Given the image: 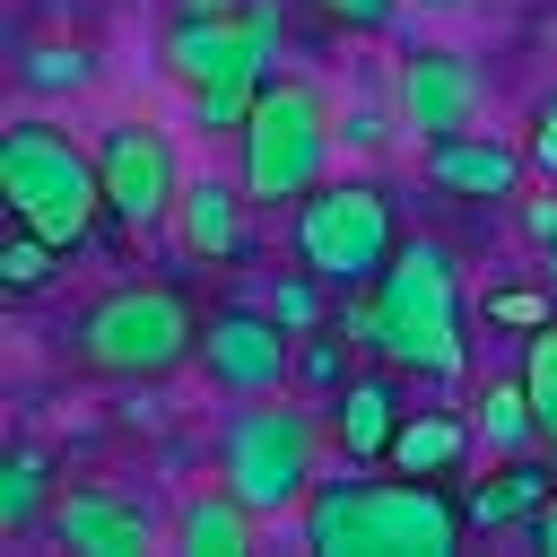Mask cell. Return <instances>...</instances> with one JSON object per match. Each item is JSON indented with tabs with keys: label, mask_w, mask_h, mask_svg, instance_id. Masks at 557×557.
I'll use <instances>...</instances> for the list:
<instances>
[{
	"label": "cell",
	"mask_w": 557,
	"mask_h": 557,
	"mask_svg": "<svg viewBox=\"0 0 557 557\" xmlns=\"http://www.w3.org/2000/svg\"><path fill=\"white\" fill-rule=\"evenodd\" d=\"M348 339L418 383H461L470 374V305H461V261L426 235H400L392 270L357 287Z\"/></svg>",
	"instance_id": "6da1fadb"
},
{
	"label": "cell",
	"mask_w": 557,
	"mask_h": 557,
	"mask_svg": "<svg viewBox=\"0 0 557 557\" xmlns=\"http://www.w3.org/2000/svg\"><path fill=\"white\" fill-rule=\"evenodd\" d=\"M305 548L313 557H453L470 513L435 479H313L305 496Z\"/></svg>",
	"instance_id": "7a4b0ae2"
},
{
	"label": "cell",
	"mask_w": 557,
	"mask_h": 557,
	"mask_svg": "<svg viewBox=\"0 0 557 557\" xmlns=\"http://www.w3.org/2000/svg\"><path fill=\"white\" fill-rule=\"evenodd\" d=\"M331 148H339L331 96H322L313 78H270L261 104H252L244 131H235V183L252 191V209H296L313 183H331V174H322Z\"/></svg>",
	"instance_id": "3957f363"
},
{
	"label": "cell",
	"mask_w": 557,
	"mask_h": 557,
	"mask_svg": "<svg viewBox=\"0 0 557 557\" xmlns=\"http://www.w3.org/2000/svg\"><path fill=\"white\" fill-rule=\"evenodd\" d=\"M0 200H9V226L52 235L61 252L87 244L96 218H104L96 148H78L61 122H9L0 131Z\"/></svg>",
	"instance_id": "277c9868"
},
{
	"label": "cell",
	"mask_w": 557,
	"mask_h": 557,
	"mask_svg": "<svg viewBox=\"0 0 557 557\" xmlns=\"http://www.w3.org/2000/svg\"><path fill=\"white\" fill-rule=\"evenodd\" d=\"M70 348H78V366H87V374H113V383H157V374H174V366L200 348V313L183 305V287L122 278V287H104V296L78 313Z\"/></svg>",
	"instance_id": "5b68a950"
},
{
	"label": "cell",
	"mask_w": 557,
	"mask_h": 557,
	"mask_svg": "<svg viewBox=\"0 0 557 557\" xmlns=\"http://www.w3.org/2000/svg\"><path fill=\"white\" fill-rule=\"evenodd\" d=\"M218 479L261 513V522H278V513H305V496H313V418L296 409V400H278V392H261V400H244L226 426H218Z\"/></svg>",
	"instance_id": "8992f818"
},
{
	"label": "cell",
	"mask_w": 557,
	"mask_h": 557,
	"mask_svg": "<svg viewBox=\"0 0 557 557\" xmlns=\"http://www.w3.org/2000/svg\"><path fill=\"white\" fill-rule=\"evenodd\" d=\"M287 235H296V261L322 278V287H374L383 270H392V252H400V226H392V200L374 191V183H313L305 200H296V218H287Z\"/></svg>",
	"instance_id": "52a82bcc"
},
{
	"label": "cell",
	"mask_w": 557,
	"mask_h": 557,
	"mask_svg": "<svg viewBox=\"0 0 557 557\" xmlns=\"http://www.w3.org/2000/svg\"><path fill=\"white\" fill-rule=\"evenodd\" d=\"M96 183H104V218L122 235H157L174 226V200H183V157L157 122H113L96 139Z\"/></svg>",
	"instance_id": "ba28073f"
},
{
	"label": "cell",
	"mask_w": 557,
	"mask_h": 557,
	"mask_svg": "<svg viewBox=\"0 0 557 557\" xmlns=\"http://www.w3.org/2000/svg\"><path fill=\"white\" fill-rule=\"evenodd\" d=\"M191 366L209 374V392L261 400V392H287V383H296V331H287L270 305H218V313L200 322Z\"/></svg>",
	"instance_id": "9c48e42d"
},
{
	"label": "cell",
	"mask_w": 557,
	"mask_h": 557,
	"mask_svg": "<svg viewBox=\"0 0 557 557\" xmlns=\"http://www.w3.org/2000/svg\"><path fill=\"white\" fill-rule=\"evenodd\" d=\"M392 113L418 139H453V131L479 122V70L461 52H444V44H426V52H409L392 70Z\"/></svg>",
	"instance_id": "30bf717a"
},
{
	"label": "cell",
	"mask_w": 557,
	"mask_h": 557,
	"mask_svg": "<svg viewBox=\"0 0 557 557\" xmlns=\"http://www.w3.org/2000/svg\"><path fill=\"white\" fill-rule=\"evenodd\" d=\"M531 174V148L496 139V131H453V139H426V183L444 200H470V209H496L513 200Z\"/></svg>",
	"instance_id": "8fae6325"
},
{
	"label": "cell",
	"mask_w": 557,
	"mask_h": 557,
	"mask_svg": "<svg viewBox=\"0 0 557 557\" xmlns=\"http://www.w3.org/2000/svg\"><path fill=\"white\" fill-rule=\"evenodd\" d=\"M44 531L78 557H139L148 548V505H131L122 487H61Z\"/></svg>",
	"instance_id": "7c38bea8"
},
{
	"label": "cell",
	"mask_w": 557,
	"mask_h": 557,
	"mask_svg": "<svg viewBox=\"0 0 557 557\" xmlns=\"http://www.w3.org/2000/svg\"><path fill=\"white\" fill-rule=\"evenodd\" d=\"M400 366H357L339 392H331V426H339V444H348V461H383L392 453V435H400Z\"/></svg>",
	"instance_id": "4fadbf2b"
},
{
	"label": "cell",
	"mask_w": 557,
	"mask_h": 557,
	"mask_svg": "<svg viewBox=\"0 0 557 557\" xmlns=\"http://www.w3.org/2000/svg\"><path fill=\"white\" fill-rule=\"evenodd\" d=\"M548 487H557V453H548V444H531V453H496L487 479H470L461 513H470L479 531H505V522H531V513L548 505Z\"/></svg>",
	"instance_id": "5bb4252c"
},
{
	"label": "cell",
	"mask_w": 557,
	"mask_h": 557,
	"mask_svg": "<svg viewBox=\"0 0 557 557\" xmlns=\"http://www.w3.org/2000/svg\"><path fill=\"white\" fill-rule=\"evenodd\" d=\"M244 209H252L244 183L200 174V183H183V200H174V244H183L191 261H235V252H244Z\"/></svg>",
	"instance_id": "9a60e30c"
},
{
	"label": "cell",
	"mask_w": 557,
	"mask_h": 557,
	"mask_svg": "<svg viewBox=\"0 0 557 557\" xmlns=\"http://www.w3.org/2000/svg\"><path fill=\"white\" fill-rule=\"evenodd\" d=\"M174 548L183 557H252L261 548V513L218 479V487H191L183 513H174Z\"/></svg>",
	"instance_id": "2e32d148"
},
{
	"label": "cell",
	"mask_w": 557,
	"mask_h": 557,
	"mask_svg": "<svg viewBox=\"0 0 557 557\" xmlns=\"http://www.w3.org/2000/svg\"><path fill=\"white\" fill-rule=\"evenodd\" d=\"M479 444V426L470 418H453V409H409L400 418V435H392V470H409V479H444V470H461V453Z\"/></svg>",
	"instance_id": "e0dca14e"
},
{
	"label": "cell",
	"mask_w": 557,
	"mask_h": 557,
	"mask_svg": "<svg viewBox=\"0 0 557 557\" xmlns=\"http://www.w3.org/2000/svg\"><path fill=\"white\" fill-rule=\"evenodd\" d=\"M44 513H52V461H44L35 444H17V453L0 461V540L35 531Z\"/></svg>",
	"instance_id": "ac0fdd59"
},
{
	"label": "cell",
	"mask_w": 557,
	"mask_h": 557,
	"mask_svg": "<svg viewBox=\"0 0 557 557\" xmlns=\"http://www.w3.org/2000/svg\"><path fill=\"white\" fill-rule=\"evenodd\" d=\"M470 426H479V444H487V453H531V444H540V418H531V392H522V374H513V383H487Z\"/></svg>",
	"instance_id": "d6986e66"
},
{
	"label": "cell",
	"mask_w": 557,
	"mask_h": 557,
	"mask_svg": "<svg viewBox=\"0 0 557 557\" xmlns=\"http://www.w3.org/2000/svg\"><path fill=\"white\" fill-rule=\"evenodd\" d=\"M96 78V52L87 44H26L17 52V87L26 96H70V87H87Z\"/></svg>",
	"instance_id": "ffe728a7"
},
{
	"label": "cell",
	"mask_w": 557,
	"mask_h": 557,
	"mask_svg": "<svg viewBox=\"0 0 557 557\" xmlns=\"http://www.w3.org/2000/svg\"><path fill=\"white\" fill-rule=\"evenodd\" d=\"M522 392H531V418H540V444L557 426V322L522 331Z\"/></svg>",
	"instance_id": "44dd1931"
},
{
	"label": "cell",
	"mask_w": 557,
	"mask_h": 557,
	"mask_svg": "<svg viewBox=\"0 0 557 557\" xmlns=\"http://www.w3.org/2000/svg\"><path fill=\"white\" fill-rule=\"evenodd\" d=\"M52 261H61V244H52V235L9 226V244H0V287H9V296H35V287L52 278Z\"/></svg>",
	"instance_id": "7402d4cb"
},
{
	"label": "cell",
	"mask_w": 557,
	"mask_h": 557,
	"mask_svg": "<svg viewBox=\"0 0 557 557\" xmlns=\"http://www.w3.org/2000/svg\"><path fill=\"white\" fill-rule=\"evenodd\" d=\"M296 383H313V392H339V383H348V322L296 339Z\"/></svg>",
	"instance_id": "603a6c76"
},
{
	"label": "cell",
	"mask_w": 557,
	"mask_h": 557,
	"mask_svg": "<svg viewBox=\"0 0 557 557\" xmlns=\"http://www.w3.org/2000/svg\"><path fill=\"white\" fill-rule=\"evenodd\" d=\"M270 313H278V322H287L296 339H305V331H322V278H313V270L296 261V270H287V278L270 287Z\"/></svg>",
	"instance_id": "cb8c5ba5"
},
{
	"label": "cell",
	"mask_w": 557,
	"mask_h": 557,
	"mask_svg": "<svg viewBox=\"0 0 557 557\" xmlns=\"http://www.w3.org/2000/svg\"><path fill=\"white\" fill-rule=\"evenodd\" d=\"M305 9H322L331 26H357V35H383L400 17V0H305Z\"/></svg>",
	"instance_id": "d4e9b609"
},
{
	"label": "cell",
	"mask_w": 557,
	"mask_h": 557,
	"mask_svg": "<svg viewBox=\"0 0 557 557\" xmlns=\"http://www.w3.org/2000/svg\"><path fill=\"white\" fill-rule=\"evenodd\" d=\"M522 148H531V174H548V183H557V87L531 104V131H522Z\"/></svg>",
	"instance_id": "484cf974"
},
{
	"label": "cell",
	"mask_w": 557,
	"mask_h": 557,
	"mask_svg": "<svg viewBox=\"0 0 557 557\" xmlns=\"http://www.w3.org/2000/svg\"><path fill=\"white\" fill-rule=\"evenodd\" d=\"M496 322H522V331H540V322H548V305H540V296H496Z\"/></svg>",
	"instance_id": "4316f807"
},
{
	"label": "cell",
	"mask_w": 557,
	"mask_h": 557,
	"mask_svg": "<svg viewBox=\"0 0 557 557\" xmlns=\"http://www.w3.org/2000/svg\"><path fill=\"white\" fill-rule=\"evenodd\" d=\"M522 531H531V548H540V557H557V487H548V505H540Z\"/></svg>",
	"instance_id": "83f0119b"
},
{
	"label": "cell",
	"mask_w": 557,
	"mask_h": 557,
	"mask_svg": "<svg viewBox=\"0 0 557 557\" xmlns=\"http://www.w3.org/2000/svg\"><path fill=\"white\" fill-rule=\"evenodd\" d=\"M174 9H244V0H174Z\"/></svg>",
	"instance_id": "f1b7e54d"
},
{
	"label": "cell",
	"mask_w": 557,
	"mask_h": 557,
	"mask_svg": "<svg viewBox=\"0 0 557 557\" xmlns=\"http://www.w3.org/2000/svg\"><path fill=\"white\" fill-rule=\"evenodd\" d=\"M548 287H557V235H548Z\"/></svg>",
	"instance_id": "f546056e"
},
{
	"label": "cell",
	"mask_w": 557,
	"mask_h": 557,
	"mask_svg": "<svg viewBox=\"0 0 557 557\" xmlns=\"http://www.w3.org/2000/svg\"><path fill=\"white\" fill-rule=\"evenodd\" d=\"M548 453H557V426H548Z\"/></svg>",
	"instance_id": "4dcf8cb0"
},
{
	"label": "cell",
	"mask_w": 557,
	"mask_h": 557,
	"mask_svg": "<svg viewBox=\"0 0 557 557\" xmlns=\"http://www.w3.org/2000/svg\"><path fill=\"white\" fill-rule=\"evenodd\" d=\"M426 9H444V0H426Z\"/></svg>",
	"instance_id": "1f68e13d"
}]
</instances>
